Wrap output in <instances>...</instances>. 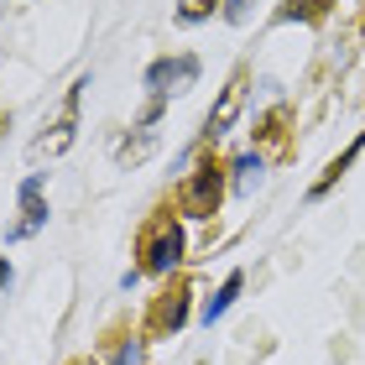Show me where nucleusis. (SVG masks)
Instances as JSON below:
<instances>
[{
  "instance_id": "obj_1",
  "label": "nucleus",
  "mask_w": 365,
  "mask_h": 365,
  "mask_svg": "<svg viewBox=\"0 0 365 365\" xmlns=\"http://www.w3.org/2000/svg\"><path fill=\"white\" fill-rule=\"evenodd\" d=\"M220 198H225V168H220L214 157H204V162L188 173V182H182L178 209L188 214V220H209V214L220 209Z\"/></svg>"
},
{
  "instance_id": "obj_2",
  "label": "nucleus",
  "mask_w": 365,
  "mask_h": 365,
  "mask_svg": "<svg viewBox=\"0 0 365 365\" xmlns=\"http://www.w3.org/2000/svg\"><path fill=\"white\" fill-rule=\"evenodd\" d=\"M182 225L178 220H162L152 235H146V245H141V267L136 272H152V277H168L178 261H182Z\"/></svg>"
},
{
  "instance_id": "obj_3",
  "label": "nucleus",
  "mask_w": 365,
  "mask_h": 365,
  "mask_svg": "<svg viewBox=\"0 0 365 365\" xmlns=\"http://www.w3.org/2000/svg\"><path fill=\"white\" fill-rule=\"evenodd\" d=\"M193 78H198V58L193 53H178V58H157L152 68H146V89H152L157 99H168V94L193 89Z\"/></svg>"
},
{
  "instance_id": "obj_4",
  "label": "nucleus",
  "mask_w": 365,
  "mask_h": 365,
  "mask_svg": "<svg viewBox=\"0 0 365 365\" xmlns=\"http://www.w3.org/2000/svg\"><path fill=\"white\" fill-rule=\"evenodd\" d=\"M21 204H26V220L16 225L6 240H26V235H37V230L47 225V204H42V173H31V178L21 182Z\"/></svg>"
},
{
  "instance_id": "obj_5",
  "label": "nucleus",
  "mask_w": 365,
  "mask_h": 365,
  "mask_svg": "<svg viewBox=\"0 0 365 365\" xmlns=\"http://www.w3.org/2000/svg\"><path fill=\"white\" fill-rule=\"evenodd\" d=\"M360 152H365V130H360V136H355V141L344 146V152H339L334 162H329V168H324V178H319V182H313V188H308V198H324V193H329V188H334V182L344 178V173L355 168V157H360Z\"/></svg>"
},
{
  "instance_id": "obj_6",
  "label": "nucleus",
  "mask_w": 365,
  "mask_h": 365,
  "mask_svg": "<svg viewBox=\"0 0 365 365\" xmlns=\"http://www.w3.org/2000/svg\"><path fill=\"white\" fill-rule=\"evenodd\" d=\"M240 105H245V78H235V84L225 89V99H220V110L209 115V136H225V130L235 125V115H240Z\"/></svg>"
},
{
  "instance_id": "obj_7",
  "label": "nucleus",
  "mask_w": 365,
  "mask_h": 365,
  "mask_svg": "<svg viewBox=\"0 0 365 365\" xmlns=\"http://www.w3.org/2000/svg\"><path fill=\"white\" fill-rule=\"evenodd\" d=\"M230 173H235V193H240V198H251L261 182H267V162H261L256 152H245V157L230 162Z\"/></svg>"
},
{
  "instance_id": "obj_8",
  "label": "nucleus",
  "mask_w": 365,
  "mask_h": 365,
  "mask_svg": "<svg viewBox=\"0 0 365 365\" xmlns=\"http://www.w3.org/2000/svg\"><path fill=\"white\" fill-rule=\"evenodd\" d=\"M182 319H188V287H178V292H168L157 303V313H152V329H182Z\"/></svg>"
},
{
  "instance_id": "obj_9",
  "label": "nucleus",
  "mask_w": 365,
  "mask_h": 365,
  "mask_svg": "<svg viewBox=\"0 0 365 365\" xmlns=\"http://www.w3.org/2000/svg\"><path fill=\"white\" fill-rule=\"evenodd\" d=\"M240 287H245V277H240V272H230V277H225V287H220V292H214L209 303H204V313H198V319H204V324H214V319H225V313L235 308V297H240Z\"/></svg>"
},
{
  "instance_id": "obj_10",
  "label": "nucleus",
  "mask_w": 365,
  "mask_h": 365,
  "mask_svg": "<svg viewBox=\"0 0 365 365\" xmlns=\"http://www.w3.org/2000/svg\"><path fill=\"white\" fill-rule=\"evenodd\" d=\"M214 6H225V0H178V21L182 26H198V21H209Z\"/></svg>"
},
{
  "instance_id": "obj_11",
  "label": "nucleus",
  "mask_w": 365,
  "mask_h": 365,
  "mask_svg": "<svg viewBox=\"0 0 365 365\" xmlns=\"http://www.w3.org/2000/svg\"><path fill=\"white\" fill-rule=\"evenodd\" d=\"M292 16H308V21H313V16H324V6H319V0H287L282 21H292Z\"/></svg>"
},
{
  "instance_id": "obj_12",
  "label": "nucleus",
  "mask_w": 365,
  "mask_h": 365,
  "mask_svg": "<svg viewBox=\"0 0 365 365\" xmlns=\"http://www.w3.org/2000/svg\"><path fill=\"white\" fill-rule=\"evenodd\" d=\"M141 355H146V344L141 339H125L120 350H115V365H141Z\"/></svg>"
},
{
  "instance_id": "obj_13",
  "label": "nucleus",
  "mask_w": 365,
  "mask_h": 365,
  "mask_svg": "<svg viewBox=\"0 0 365 365\" xmlns=\"http://www.w3.org/2000/svg\"><path fill=\"white\" fill-rule=\"evenodd\" d=\"M245 16H251V0H225V21H245Z\"/></svg>"
},
{
  "instance_id": "obj_14",
  "label": "nucleus",
  "mask_w": 365,
  "mask_h": 365,
  "mask_svg": "<svg viewBox=\"0 0 365 365\" xmlns=\"http://www.w3.org/2000/svg\"><path fill=\"white\" fill-rule=\"evenodd\" d=\"M11 277H16V272H11V261H0V292L11 287Z\"/></svg>"
},
{
  "instance_id": "obj_15",
  "label": "nucleus",
  "mask_w": 365,
  "mask_h": 365,
  "mask_svg": "<svg viewBox=\"0 0 365 365\" xmlns=\"http://www.w3.org/2000/svg\"><path fill=\"white\" fill-rule=\"evenodd\" d=\"M78 365H89V360H78Z\"/></svg>"
}]
</instances>
